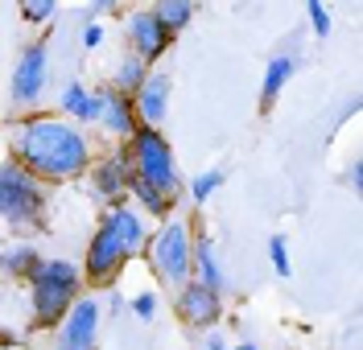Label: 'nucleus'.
<instances>
[{"mask_svg":"<svg viewBox=\"0 0 363 350\" xmlns=\"http://www.w3.org/2000/svg\"><path fill=\"white\" fill-rule=\"evenodd\" d=\"M54 4H58V0H25V17H29V21H50Z\"/></svg>","mask_w":363,"mask_h":350,"instance_id":"nucleus-24","label":"nucleus"},{"mask_svg":"<svg viewBox=\"0 0 363 350\" xmlns=\"http://www.w3.org/2000/svg\"><path fill=\"white\" fill-rule=\"evenodd\" d=\"M227 350H256V342H240V346H227Z\"/></svg>","mask_w":363,"mask_h":350,"instance_id":"nucleus-30","label":"nucleus"},{"mask_svg":"<svg viewBox=\"0 0 363 350\" xmlns=\"http://www.w3.org/2000/svg\"><path fill=\"white\" fill-rule=\"evenodd\" d=\"M133 107L145 128H157L161 119H165V107H169V78L165 74H145L140 91L133 95Z\"/></svg>","mask_w":363,"mask_h":350,"instance_id":"nucleus-11","label":"nucleus"},{"mask_svg":"<svg viewBox=\"0 0 363 350\" xmlns=\"http://www.w3.org/2000/svg\"><path fill=\"white\" fill-rule=\"evenodd\" d=\"M108 8H116V0H91V13H108Z\"/></svg>","mask_w":363,"mask_h":350,"instance_id":"nucleus-28","label":"nucleus"},{"mask_svg":"<svg viewBox=\"0 0 363 350\" xmlns=\"http://www.w3.org/2000/svg\"><path fill=\"white\" fill-rule=\"evenodd\" d=\"M190 272H199V284L215 288V293H223V268H219L215 243H211L206 235H199L194 247H190Z\"/></svg>","mask_w":363,"mask_h":350,"instance_id":"nucleus-13","label":"nucleus"},{"mask_svg":"<svg viewBox=\"0 0 363 350\" xmlns=\"http://www.w3.org/2000/svg\"><path fill=\"white\" fill-rule=\"evenodd\" d=\"M153 17H157L169 33H178V29H186L190 17H194V0H161L157 8H153Z\"/></svg>","mask_w":363,"mask_h":350,"instance_id":"nucleus-17","label":"nucleus"},{"mask_svg":"<svg viewBox=\"0 0 363 350\" xmlns=\"http://www.w3.org/2000/svg\"><path fill=\"white\" fill-rule=\"evenodd\" d=\"M140 247H145V218L128 206H112V214L104 218V227L95 231L87 247V280L108 284Z\"/></svg>","mask_w":363,"mask_h":350,"instance_id":"nucleus-2","label":"nucleus"},{"mask_svg":"<svg viewBox=\"0 0 363 350\" xmlns=\"http://www.w3.org/2000/svg\"><path fill=\"white\" fill-rule=\"evenodd\" d=\"M128 189L136 194V202L149 210V214H165V210L174 206V198H165V194H157L153 186H145V182H136V177H128Z\"/></svg>","mask_w":363,"mask_h":350,"instance_id":"nucleus-20","label":"nucleus"},{"mask_svg":"<svg viewBox=\"0 0 363 350\" xmlns=\"http://www.w3.org/2000/svg\"><path fill=\"white\" fill-rule=\"evenodd\" d=\"M219 186H223V173H219V169H206V173H199V177H194L190 194H194V202L203 206V202H211V198H215V189H219Z\"/></svg>","mask_w":363,"mask_h":350,"instance_id":"nucleus-21","label":"nucleus"},{"mask_svg":"<svg viewBox=\"0 0 363 350\" xmlns=\"http://www.w3.org/2000/svg\"><path fill=\"white\" fill-rule=\"evenodd\" d=\"M133 313L140 317V322H153V313H157V297H153V293H140V297L133 301Z\"/></svg>","mask_w":363,"mask_h":350,"instance_id":"nucleus-25","label":"nucleus"},{"mask_svg":"<svg viewBox=\"0 0 363 350\" xmlns=\"http://www.w3.org/2000/svg\"><path fill=\"white\" fill-rule=\"evenodd\" d=\"M29 280H33V317H38L42 326L58 322L70 305H74V293H79V272H74V264H67V259H42L38 272Z\"/></svg>","mask_w":363,"mask_h":350,"instance_id":"nucleus-4","label":"nucleus"},{"mask_svg":"<svg viewBox=\"0 0 363 350\" xmlns=\"http://www.w3.org/2000/svg\"><path fill=\"white\" fill-rule=\"evenodd\" d=\"M17 165H25L33 177H74L87 169V136L62 119H25L13 136Z\"/></svg>","mask_w":363,"mask_h":350,"instance_id":"nucleus-1","label":"nucleus"},{"mask_svg":"<svg viewBox=\"0 0 363 350\" xmlns=\"http://www.w3.org/2000/svg\"><path fill=\"white\" fill-rule=\"evenodd\" d=\"M95 334H99V305L74 301L67 313H62L58 350H95Z\"/></svg>","mask_w":363,"mask_h":350,"instance_id":"nucleus-8","label":"nucleus"},{"mask_svg":"<svg viewBox=\"0 0 363 350\" xmlns=\"http://www.w3.org/2000/svg\"><path fill=\"white\" fill-rule=\"evenodd\" d=\"M306 13H310L314 33L318 37H326V33H330V13H326V4H322V0H306Z\"/></svg>","mask_w":363,"mask_h":350,"instance_id":"nucleus-23","label":"nucleus"},{"mask_svg":"<svg viewBox=\"0 0 363 350\" xmlns=\"http://www.w3.org/2000/svg\"><path fill=\"white\" fill-rule=\"evenodd\" d=\"M95 189L104 198H120V189H128V165L124 161H108L95 169Z\"/></svg>","mask_w":363,"mask_h":350,"instance_id":"nucleus-16","label":"nucleus"},{"mask_svg":"<svg viewBox=\"0 0 363 350\" xmlns=\"http://www.w3.org/2000/svg\"><path fill=\"white\" fill-rule=\"evenodd\" d=\"M140 83H145V62L133 54V58H124V66H120V74H116V91L133 99V95L140 91Z\"/></svg>","mask_w":363,"mask_h":350,"instance_id":"nucleus-19","label":"nucleus"},{"mask_svg":"<svg viewBox=\"0 0 363 350\" xmlns=\"http://www.w3.org/2000/svg\"><path fill=\"white\" fill-rule=\"evenodd\" d=\"M269 256H272V268H277V276H289V272H294V264H289V243H285V235H272V239H269Z\"/></svg>","mask_w":363,"mask_h":350,"instance_id":"nucleus-22","label":"nucleus"},{"mask_svg":"<svg viewBox=\"0 0 363 350\" xmlns=\"http://www.w3.org/2000/svg\"><path fill=\"white\" fill-rule=\"evenodd\" d=\"M99 42H104V25H95V21H91L87 29H83V46H87V49H95Z\"/></svg>","mask_w":363,"mask_h":350,"instance_id":"nucleus-26","label":"nucleus"},{"mask_svg":"<svg viewBox=\"0 0 363 350\" xmlns=\"http://www.w3.org/2000/svg\"><path fill=\"white\" fill-rule=\"evenodd\" d=\"M124 165H128V177L153 186L165 198H174L182 186L174 148H169V140L161 136L157 128H136L133 136H128V161Z\"/></svg>","mask_w":363,"mask_h":350,"instance_id":"nucleus-3","label":"nucleus"},{"mask_svg":"<svg viewBox=\"0 0 363 350\" xmlns=\"http://www.w3.org/2000/svg\"><path fill=\"white\" fill-rule=\"evenodd\" d=\"M351 186H355V189H363V169H359V161L351 165Z\"/></svg>","mask_w":363,"mask_h":350,"instance_id":"nucleus-27","label":"nucleus"},{"mask_svg":"<svg viewBox=\"0 0 363 350\" xmlns=\"http://www.w3.org/2000/svg\"><path fill=\"white\" fill-rule=\"evenodd\" d=\"M38 264H42L38 247H9V252L0 256V268H9L13 276H33V272H38Z\"/></svg>","mask_w":363,"mask_h":350,"instance_id":"nucleus-18","label":"nucleus"},{"mask_svg":"<svg viewBox=\"0 0 363 350\" xmlns=\"http://www.w3.org/2000/svg\"><path fill=\"white\" fill-rule=\"evenodd\" d=\"M99 119L112 128L116 136H133L136 132V107L128 95H120L116 87L99 91Z\"/></svg>","mask_w":363,"mask_h":350,"instance_id":"nucleus-12","label":"nucleus"},{"mask_svg":"<svg viewBox=\"0 0 363 350\" xmlns=\"http://www.w3.org/2000/svg\"><path fill=\"white\" fill-rule=\"evenodd\" d=\"M45 210V194L38 186V177L17 161L0 165V218L13 227H33L42 223Z\"/></svg>","mask_w":363,"mask_h":350,"instance_id":"nucleus-5","label":"nucleus"},{"mask_svg":"<svg viewBox=\"0 0 363 350\" xmlns=\"http://www.w3.org/2000/svg\"><path fill=\"white\" fill-rule=\"evenodd\" d=\"M294 70H297L294 54H277V58L269 62V70H264V83H260V107H264V112L272 107V99L281 95V87L294 78Z\"/></svg>","mask_w":363,"mask_h":350,"instance_id":"nucleus-14","label":"nucleus"},{"mask_svg":"<svg viewBox=\"0 0 363 350\" xmlns=\"http://www.w3.org/2000/svg\"><path fill=\"white\" fill-rule=\"evenodd\" d=\"M62 112L74 119H83V124H95L99 119V91L91 95L83 83H70L67 91H62Z\"/></svg>","mask_w":363,"mask_h":350,"instance_id":"nucleus-15","label":"nucleus"},{"mask_svg":"<svg viewBox=\"0 0 363 350\" xmlns=\"http://www.w3.org/2000/svg\"><path fill=\"white\" fill-rule=\"evenodd\" d=\"M206 350H227V342L219 338V334H211V338H206Z\"/></svg>","mask_w":363,"mask_h":350,"instance_id":"nucleus-29","label":"nucleus"},{"mask_svg":"<svg viewBox=\"0 0 363 350\" xmlns=\"http://www.w3.org/2000/svg\"><path fill=\"white\" fill-rule=\"evenodd\" d=\"M128 37H133V49H136L140 62L161 58V54L169 49V42H174V33H169L153 13H133V17H128Z\"/></svg>","mask_w":363,"mask_h":350,"instance_id":"nucleus-9","label":"nucleus"},{"mask_svg":"<svg viewBox=\"0 0 363 350\" xmlns=\"http://www.w3.org/2000/svg\"><path fill=\"white\" fill-rule=\"evenodd\" d=\"M190 247H194L190 227L186 223H165L149 243V259H153L157 276L169 280V284H186L190 280Z\"/></svg>","mask_w":363,"mask_h":350,"instance_id":"nucleus-6","label":"nucleus"},{"mask_svg":"<svg viewBox=\"0 0 363 350\" xmlns=\"http://www.w3.org/2000/svg\"><path fill=\"white\" fill-rule=\"evenodd\" d=\"M178 313L190 322V326H215L219 322V313H223V305H219V293L215 288H206V284H186L182 288V297H178Z\"/></svg>","mask_w":363,"mask_h":350,"instance_id":"nucleus-10","label":"nucleus"},{"mask_svg":"<svg viewBox=\"0 0 363 350\" xmlns=\"http://www.w3.org/2000/svg\"><path fill=\"white\" fill-rule=\"evenodd\" d=\"M50 54H45V42H38V46H25L21 62H17V70H13V103H21V107H29V103H38L45 91V74H50Z\"/></svg>","mask_w":363,"mask_h":350,"instance_id":"nucleus-7","label":"nucleus"}]
</instances>
